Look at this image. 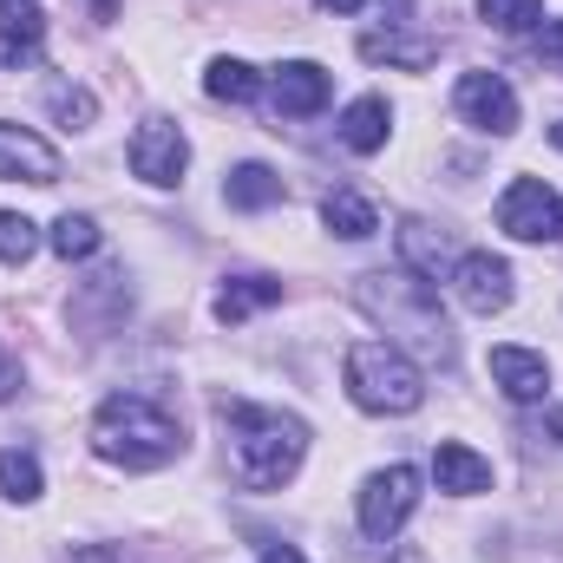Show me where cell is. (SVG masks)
Segmentation results:
<instances>
[{
	"instance_id": "obj_13",
	"label": "cell",
	"mask_w": 563,
	"mask_h": 563,
	"mask_svg": "<svg viewBox=\"0 0 563 563\" xmlns=\"http://www.w3.org/2000/svg\"><path fill=\"white\" fill-rule=\"evenodd\" d=\"M400 269H413L420 282H445L452 269H459V256H452V236H445L439 223L407 217V223H400Z\"/></svg>"
},
{
	"instance_id": "obj_18",
	"label": "cell",
	"mask_w": 563,
	"mask_h": 563,
	"mask_svg": "<svg viewBox=\"0 0 563 563\" xmlns=\"http://www.w3.org/2000/svg\"><path fill=\"white\" fill-rule=\"evenodd\" d=\"M40 40H46V13L33 0H0V46H7V59L13 66L40 59Z\"/></svg>"
},
{
	"instance_id": "obj_19",
	"label": "cell",
	"mask_w": 563,
	"mask_h": 563,
	"mask_svg": "<svg viewBox=\"0 0 563 563\" xmlns=\"http://www.w3.org/2000/svg\"><path fill=\"white\" fill-rule=\"evenodd\" d=\"M276 301H282L276 276H236V282L217 288V321L236 328V321H250V314H263V308H276Z\"/></svg>"
},
{
	"instance_id": "obj_2",
	"label": "cell",
	"mask_w": 563,
	"mask_h": 563,
	"mask_svg": "<svg viewBox=\"0 0 563 563\" xmlns=\"http://www.w3.org/2000/svg\"><path fill=\"white\" fill-rule=\"evenodd\" d=\"M217 413L230 426V465L250 492H282L301 459H308V426L276 407H250V400H217Z\"/></svg>"
},
{
	"instance_id": "obj_12",
	"label": "cell",
	"mask_w": 563,
	"mask_h": 563,
	"mask_svg": "<svg viewBox=\"0 0 563 563\" xmlns=\"http://www.w3.org/2000/svg\"><path fill=\"white\" fill-rule=\"evenodd\" d=\"M492 380H498V394H505V400L538 407V400L551 394V361H544V354H531V347H492Z\"/></svg>"
},
{
	"instance_id": "obj_14",
	"label": "cell",
	"mask_w": 563,
	"mask_h": 563,
	"mask_svg": "<svg viewBox=\"0 0 563 563\" xmlns=\"http://www.w3.org/2000/svg\"><path fill=\"white\" fill-rule=\"evenodd\" d=\"M432 478H439V492H452V498H478V492H492V459H478L472 445L445 439V445L432 452Z\"/></svg>"
},
{
	"instance_id": "obj_20",
	"label": "cell",
	"mask_w": 563,
	"mask_h": 563,
	"mask_svg": "<svg viewBox=\"0 0 563 563\" xmlns=\"http://www.w3.org/2000/svg\"><path fill=\"white\" fill-rule=\"evenodd\" d=\"M223 203H230V210H276L282 177L269 164H236V170L223 177Z\"/></svg>"
},
{
	"instance_id": "obj_10",
	"label": "cell",
	"mask_w": 563,
	"mask_h": 563,
	"mask_svg": "<svg viewBox=\"0 0 563 563\" xmlns=\"http://www.w3.org/2000/svg\"><path fill=\"white\" fill-rule=\"evenodd\" d=\"M0 184H59V151L40 132L0 119Z\"/></svg>"
},
{
	"instance_id": "obj_3",
	"label": "cell",
	"mask_w": 563,
	"mask_h": 563,
	"mask_svg": "<svg viewBox=\"0 0 563 563\" xmlns=\"http://www.w3.org/2000/svg\"><path fill=\"white\" fill-rule=\"evenodd\" d=\"M92 452L125 472H157L184 452V426L170 420L151 394H112L92 413Z\"/></svg>"
},
{
	"instance_id": "obj_5",
	"label": "cell",
	"mask_w": 563,
	"mask_h": 563,
	"mask_svg": "<svg viewBox=\"0 0 563 563\" xmlns=\"http://www.w3.org/2000/svg\"><path fill=\"white\" fill-rule=\"evenodd\" d=\"M354 511H361V531H367L374 544H394V538L407 531V518L420 511V472H413V465H387V472H374V478L361 485Z\"/></svg>"
},
{
	"instance_id": "obj_9",
	"label": "cell",
	"mask_w": 563,
	"mask_h": 563,
	"mask_svg": "<svg viewBox=\"0 0 563 563\" xmlns=\"http://www.w3.org/2000/svg\"><path fill=\"white\" fill-rule=\"evenodd\" d=\"M445 282H452L459 308H472V314H505V308H511V295H518L511 263H505V256H492V250L459 256V269H452Z\"/></svg>"
},
{
	"instance_id": "obj_17",
	"label": "cell",
	"mask_w": 563,
	"mask_h": 563,
	"mask_svg": "<svg viewBox=\"0 0 563 563\" xmlns=\"http://www.w3.org/2000/svg\"><path fill=\"white\" fill-rule=\"evenodd\" d=\"M321 223L341 236V243H367L374 230H380V210L361 197V190H347V184H334L328 197H321Z\"/></svg>"
},
{
	"instance_id": "obj_28",
	"label": "cell",
	"mask_w": 563,
	"mask_h": 563,
	"mask_svg": "<svg viewBox=\"0 0 563 563\" xmlns=\"http://www.w3.org/2000/svg\"><path fill=\"white\" fill-rule=\"evenodd\" d=\"M13 394H20V361L0 347V400H13Z\"/></svg>"
},
{
	"instance_id": "obj_16",
	"label": "cell",
	"mask_w": 563,
	"mask_h": 563,
	"mask_svg": "<svg viewBox=\"0 0 563 563\" xmlns=\"http://www.w3.org/2000/svg\"><path fill=\"white\" fill-rule=\"evenodd\" d=\"M361 59H374V66H407V73H426L432 59H439V40L432 33H361Z\"/></svg>"
},
{
	"instance_id": "obj_34",
	"label": "cell",
	"mask_w": 563,
	"mask_h": 563,
	"mask_svg": "<svg viewBox=\"0 0 563 563\" xmlns=\"http://www.w3.org/2000/svg\"><path fill=\"white\" fill-rule=\"evenodd\" d=\"M394 563H426V551H394Z\"/></svg>"
},
{
	"instance_id": "obj_26",
	"label": "cell",
	"mask_w": 563,
	"mask_h": 563,
	"mask_svg": "<svg viewBox=\"0 0 563 563\" xmlns=\"http://www.w3.org/2000/svg\"><path fill=\"white\" fill-rule=\"evenodd\" d=\"M478 13H485L498 33H531V26H544V0H478Z\"/></svg>"
},
{
	"instance_id": "obj_24",
	"label": "cell",
	"mask_w": 563,
	"mask_h": 563,
	"mask_svg": "<svg viewBox=\"0 0 563 563\" xmlns=\"http://www.w3.org/2000/svg\"><path fill=\"white\" fill-rule=\"evenodd\" d=\"M0 492H7V498H20V505H33V498L46 492L40 459H33V452H20V445H7V452H0Z\"/></svg>"
},
{
	"instance_id": "obj_1",
	"label": "cell",
	"mask_w": 563,
	"mask_h": 563,
	"mask_svg": "<svg viewBox=\"0 0 563 563\" xmlns=\"http://www.w3.org/2000/svg\"><path fill=\"white\" fill-rule=\"evenodd\" d=\"M354 301L387 328V341L400 347V354H413V361H432V367H445L452 354H459V341H452V321H445V308H439V282H420L413 269H374V276L354 282Z\"/></svg>"
},
{
	"instance_id": "obj_29",
	"label": "cell",
	"mask_w": 563,
	"mask_h": 563,
	"mask_svg": "<svg viewBox=\"0 0 563 563\" xmlns=\"http://www.w3.org/2000/svg\"><path fill=\"white\" fill-rule=\"evenodd\" d=\"M73 563H125V558H119L112 544H79V551H73Z\"/></svg>"
},
{
	"instance_id": "obj_21",
	"label": "cell",
	"mask_w": 563,
	"mask_h": 563,
	"mask_svg": "<svg viewBox=\"0 0 563 563\" xmlns=\"http://www.w3.org/2000/svg\"><path fill=\"white\" fill-rule=\"evenodd\" d=\"M203 92L223 99V106H250V99H263V73H256L250 59H210Z\"/></svg>"
},
{
	"instance_id": "obj_15",
	"label": "cell",
	"mask_w": 563,
	"mask_h": 563,
	"mask_svg": "<svg viewBox=\"0 0 563 563\" xmlns=\"http://www.w3.org/2000/svg\"><path fill=\"white\" fill-rule=\"evenodd\" d=\"M387 132H394V106H387L380 92H361V99L341 112V144H347L354 157H374V151H387Z\"/></svg>"
},
{
	"instance_id": "obj_32",
	"label": "cell",
	"mask_w": 563,
	"mask_h": 563,
	"mask_svg": "<svg viewBox=\"0 0 563 563\" xmlns=\"http://www.w3.org/2000/svg\"><path fill=\"white\" fill-rule=\"evenodd\" d=\"M544 432H551V439H558V445H563V407H558V413H551V420H544Z\"/></svg>"
},
{
	"instance_id": "obj_11",
	"label": "cell",
	"mask_w": 563,
	"mask_h": 563,
	"mask_svg": "<svg viewBox=\"0 0 563 563\" xmlns=\"http://www.w3.org/2000/svg\"><path fill=\"white\" fill-rule=\"evenodd\" d=\"M328 92H334V79L314 59H288V66H276V79H269V99H276L282 119H314L328 106Z\"/></svg>"
},
{
	"instance_id": "obj_36",
	"label": "cell",
	"mask_w": 563,
	"mask_h": 563,
	"mask_svg": "<svg viewBox=\"0 0 563 563\" xmlns=\"http://www.w3.org/2000/svg\"><path fill=\"white\" fill-rule=\"evenodd\" d=\"M558 236H563V230H558Z\"/></svg>"
},
{
	"instance_id": "obj_8",
	"label": "cell",
	"mask_w": 563,
	"mask_h": 563,
	"mask_svg": "<svg viewBox=\"0 0 563 563\" xmlns=\"http://www.w3.org/2000/svg\"><path fill=\"white\" fill-rule=\"evenodd\" d=\"M452 106H459L465 125H478V132H492V139H511V132H518V92H511L505 73H465V79L452 86Z\"/></svg>"
},
{
	"instance_id": "obj_25",
	"label": "cell",
	"mask_w": 563,
	"mask_h": 563,
	"mask_svg": "<svg viewBox=\"0 0 563 563\" xmlns=\"http://www.w3.org/2000/svg\"><path fill=\"white\" fill-rule=\"evenodd\" d=\"M33 250H40V223L33 217H20V210H0V263H33Z\"/></svg>"
},
{
	"instance_id": "obj_31",
	"label": "cell",
	"mask_w": 563,
	"mask_h": 563,
	"mask_svg": "<svg viewBox=\"0 0 563 563\" xmlns=\"http://www.w3.org/2000/svg\"><path fill=\"white\" fill-rule=\"evenodd\" d=\"M321 13H361V0H314Z\"/></svg>"
},
{
	"instance_id": "obj_33",
	"label": "cell",
	"mask_w": 563,
	"mask_h": 563,
	"mask_svg": "<svg viewBox=\"0 0 563 563\" xmlns=\"http://www.w3.org/2000/svg\"><path fill=\"white\" fill-rule=\"evenodd\" d=\"M92 7H99V20H112V13H119V0H92Z\"/></svg>"
},
{
	"instance_id": "obj_35",
	"label": "cell",
	"mask_w": 563,
	"mask_h": 563,
	"mask_svg": "<svg viewBox=\"0 0 563 563\" xmlns=\"http://www.w3.org/2000/svg\"><path fill=\"white\" fill-rule=\"evenodd\" d=\"M551 144H558V151H563V119H558V125H551Z\"/></svg>"
},
{
	"instance_id": "obj_23",
	"label": "cell",
	"mask_w": 563,
	"mask_h": 563,
	"mask_svg": "<svg viewBox=\"0 0 563 563\" xmlns=\"http://www.w3.org/2000/svg\"><path fill=\"white\" fill-rule=\"evenodd\" d=\"M46 112H53L66 132H86V125L99 119V99H92L86 86H73V79H53V86H46Z\"/></svg>"
},
{
	"instance_id": "obj_4",
	"label": "cell",
	"mask_w": 563,
	"mask_h": 563,
	"mask_svg": "<svg viewBox=\"0 0 563 563\" xmlns=\"http://www.w3.org/2000/svg\"><path fill=\"white\" fill-rule=\"evenodd\" d=\"M347 394L367 413H420L426 400V367L413 354H400L394 341H354L347 347Z\"/></svg>"
},
{
	"instance_id": "obj_7",
	"label": "cell",
	"mask_w": 563,
	"mask_h": 563,
	"mask_svg": "<svg viewBox=\"0 0 563 563\" xmlns=\"http://www.w3.org/2000/svg\"><path fill=\"white\" fill-rule=\"evenodd\" d=\"M125 157H132V177H144L151 190H170V184H184L190 139L177 132V119H144L132 144H125Z\"/></svg>"
},
{
	"instance_id": "obj_6",
	"label": "cell",
	"mask_w": 563,
	"mask_h": 563,
	"mask_svg": "<svg viewBox=\"0 0 563 563\" xmlns=\"http://www.w3.org/2000/svg\"><path fill=\"white\" fill-rule=\"evenodd\" d=\"M498 230L518 236V243H551L563 230V203L544 177H511L505 197H498Z\"/></svg>"
},
{
	"instance_id": "obj_27",
	"label": "cell",
	"mask_w": 563,
	"mask_h": 563,
	"mask_svg": "<svg viewBox=\"0 0 563 563\" xmlns=\"http://www.w3.org/2000/svg\"><path fill=\"white\" fill-rule=\"evenodd\" d=\"M538 66L563 73V20H544V33H538Z\"/></svg>"
},
{
	"instance_id": "obj_22",
	"label": "cell",
	"mask_w": 563,
	"mask_h": 563,
	"mask_svg": "<svg viewBox=\"0 0 563 563\" xmlns=\"http://www.w3.org/2000/svg\"><path fill=\"white\" fill-rule=\"evenodd\" d=\"M46 243H53V256H59V263H86V256H99V243H106V230H99L92 217H79V210H66V217L53 223V236H46Z\"/></svg>"
},
{
	"instance_id": "obj_30",
	"label": "cell",
	"mask_w": 563,
	"mask_h": 563,
	"mask_svg": "<svg viewBox=\"0 0 563 563\" xmlns=\"http://www.w3.org/2000/svg\"><path fill=\"white\" fill-rule=\"evenodd\" d=\"M256 563H308V558H301L295 544H269V551H263V558H256Z\"/></svg>"
}]
</instances>
